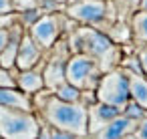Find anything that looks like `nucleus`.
Here are the masks:
<instances>
[{"label":"nucleus","instance_id":"1","mask_svg":"<svg viewBox=\"0 0 147 139\" xmlns=\"http://www.w3.org/2000/svg\"><path fill=\"white\" fill-rule=\"evenodd\" d=\"M69 51H73V55H85L89 59H93L101 73H109L117 67L119 63V49L117 45L103 32L91 28V26H81L75 28L71 38H69Z\"/></svg>","mask_w":147,"mask_h":139},{"label":"nucleus","instance_id":"2","mask_svg":"<svg viewBox=\"0 0 147 139\" xmlns=\"http://www.w3.org/2000/svg\"><path fill=\"white\" fill-rule=\"evenodd\" d=\"M45 97L38 103L45 121L49 123V127L59 129V131H67L73 133L77 137H87V105L83 103H65L59 101L53 93L42 91Z\"/></svg>","mask_w":147,"mask_h":139},{"label":"nucleus","instance_id":"3","mask_svg":"<svg viewBox=\"0 0 147 139\" xmlns=\"http://www.w3.org/2000/svg\"><path fill=\"white\" fill-rule=\"evenodd\" d=\"M111 12H113L111 0H79V2H73V4H65L67 18L81 22L85 26H91L99 32L115 24Z\"/></svg>","mask_w":147,"mask_h":139},{"label":"nucleus","instance_id":"4","mask_svg":"<svg viewBox=\"0 0 147 139\" xmlns=\"http://www.w3.org/2000/svg\"><path fill=\"white\" fill-rule=\"evenodd\" d=\"M40 123L28 111L0 107V139H38Z\"/></svg>","mask_w":147,"mask_h":139},{"label":"nucleus","instance_id":"5","mask_svg":"<svg viewBox=\"0 0 147 139\" xmlns=\"http://www.w3.org/2000/svg\"><path fill=\"white\" fill-rule=\"evenodd\" d=\"M95 101L111 105L119 111L125 109V105L131 101L129 97V83H127V75L123 69H113L109 73H105L97 87H95Z\"/></svg>","mask_w":147,"mask_h":139},{"label":"nucleus","instance_id":"6","mask_svg":"<svg viewBox=\"0 0 147 139\" xmlns=\"http://www.w3.org/2000/svg\"><path fill=\"white\" fill-rule=\"evenodd\" d=\"M65 77H67V83L77 87L79 91H95L103 73L93 59L85 55H71L67 61Z\"/></svg>","mask_w":147,"mask_h":139},{"label":"nucleus","instance_id":"7","mask_svg":"<svg viewBox=\"0 0 147 139\" xmlns=\"http://www.w3.org/2000/svg\"><path fill=\"white\" fill-rule=\"evenodd\" d=\"M65 14H42L30 28H28V36L34 40V45L40 51H49L59 43V36L63 32V22H65Z\"/></svg>","mask_w":147,"mask_h":139},{"label":"nucleus","instance_id":"8","mask_svg":"<svg viewBox=\"0 0 147 139\" xmlns=\"http://www.w3.org/2000/svg\"><path fill=\"white\" fill-rule=\"evenodd\" d=\"M69 45L63 43L61 51H57V55L47 63L45 71H42V81H45V89L49 93H55L63 83H67L65 77V69H67V61H69Z\"/></svg>","mask_w":147,"mask_h":139},{"label":"nucleus","instance_id":"9","mask_svg":"<svg viewBox=\"0 0 147 139\" xmlns=\"http://www.w3.org/2000/svg\"><path fill=\"white\" fill-rule=\"evenodd\" d=\"M119 115H121V111L115 109V107H111V105H105V103H99V101L91 103L87 107V131H89L87 137L99 133L105 125H109Z\"/></svg>","mask_w":147,"mask_h":139},{"label":"nucleus","instance_id":"10","mask_svg":"<svg viewBox=\"0 0 147 139\" xmlns=\"http://www.w3.org/2000/svg\"><path fill=\"white\" fill-rule=\"evenodd\" d=\"M42 61V51L34 45V40L24 32L20 45H18V53H16V63L14 69L16 71H30L36 69V65Z\"/></svg>","mask_w":147,"mask_h":139},{"label":"nucleus","instance_id":"11","mask_svg":"<svg viewBox=\"0 0 147 139\" xmlns=\"http://www.w3.org/2000/svg\"><path fill=\"white\" fill-rule=\"evenodd\" d=\"M137 123L127 119L125 115H119L117 119H113L109 125H105L99 133L91 135V139H123L129 133H135Z\"/></svg>","mask_w":147,"mask_h":139},{"label":"nucleus","instance_id":"12","mask_svg":"<svg viewBox=\"0 0 147 139\" xmlns=\"http://www.w3.org/2000/svg\"><path fill=\"white\" fill-rule=\"evenodd\" d=\"M16 89L22 91L24 95H36L45 89V81H42V71L38 69H30V71H18L16 73Z\"/></svg>","mask_w":147,"mask_h":139},{"label":"nucleus","instance_id":"13","mask_svg":"<svg viewBox=\"0 0 147 139\" xmlns=\"http://www.w3.org/2000/svg\"><path fill=\"white\" fill-rule=\"evenodd\" d=\"M0 107L32 113L34 103H32V99H30L28 95H24V93L18 91V89H0Z\"/></svg>","mask_w":147,"mask_h":139},{"label":"nucleus","instance_id":"14","mask_svg":"<svg viewBox=\"0 0 147 139\" xmlns=\"http://www.w3.org/2000/svg\"><path fill=\"white\" fill-rule=\"evenodd\" d=\"M125 75H127V83H129L131 101L147 111V77L143 73H131V71H125Z\"/></svg>","mask_w":147,"mask_h":139},{"label":"nucleus","instance_id":"15","mask_svg":"<svg viewBox=\"0 0 147 139\" xmlns=\"http://www.w3.org/2000/svg\"><path fill=\"white\" fill-rule=\"evenodd\" d=\"M59 101H65V103H83V91H79L77 87L69 85V83H63L55 93H53ZM85 105V103H83Z\"/></svg>","mask_w":147,"mask_h":139},{"label":"nucleus","instance_id":"16","mask_svg":"<svg viewBox=\"0 0 147 139\" xmlns=\"http://www.w3.org/2000/svg\"><path fill=\"white\" fill-rule=\"evenodd\" d=\"M129 30L137 40L147 45V14L145 12H135L131 16V28Z\"/></svg>","mask_w":147,"mask_h":139},{"label":"nucleus","instance_id":"17","mask_svg":"<svg viewBox=\"0 0 147 139\" xmlns=\"http://www.w3.org/2000/svg\"><path fill=\"white\" fill-rule=\"evenodd\" d=\"M145 109H141L137 103H133V101H129L127 105H125V109L121 111V115H125L127 119H131V121H135V123H139L143 117H145Z\"/></svg>","mask_w":147,"mask_h":139},{"label":"nucleus","instance_id":"18","mask_svg":"<svg viewBox=\"0 0 147 139\" xmlns=\"http://www.w3.org/2000/svg\"><path fill=\"white\" fill-rule=\"evenodd\" d=\"M12 75H14V69L10 71L0 69V89H16V79Z\"/></svg>","mask_w":147,"mask_h":139},{"label":"nucleus","instance_id":"19","mask_svg":"<svg viewBox=\"0 0 147 139\" xmlns=\"http://www.w3.org/2000/svg\"><path fill=\"white\" fill-rule=\"evenodd\" d=\"M135 137H137V139H147V113H145V117L137 123V127H135Z\"/></svg>","mask_w":147,"mask_h":139},{"label":"nucleus","instance_id":"20","mask_svg":"<svg viewBox=\"0 0 147 139\" xmlns=\"http://www.w3.org/2000/svg\"><path fill=\"white\" fill-rule=\"evenodd\" d=\"M137 61H139V67H141V73L147 77V45L139 51V55H137Z\"/></svg>","mask_w":147,"mask_h":139},{"label":"nucleus","instance_id":"21","mask_svg":"<svg viewBox=\"0 0 147 139\" xmlns=\"http://www.w3.org/2000/svg\"><path fill=\"white\" fill-rule=\"evenodd\" d=\"M51 139H81L73 133H67V131H59V129H53L51 127Z\"/></svg>","mask_w":147,"mask_h":139},{"label":"nucleus","instance_id":"22","mask_svg":"<svg viewBox=\"0 0 147 139\" xmlns=\"http://www.w3.org/2000/svg\"><path fill=\"white\" fill-rule=\"evenodd\" d=\"M8 40H10V30L8 28H0V53L6 49Z\"/></svg>","mask_w":147,"mask_h":139},{"label":"nucleus","instance_id":"23","mask_svg":"<svg viewBox=\"0 0 147 139\" xmlns=\"http://www.w3.org/2000/svg\"><path fill=\"white\" fill-rule=\"evenodd\" d=\"M2 14H14L12 12V0H0V16Z\"/></svg>","mask_w":147,"mask_h":139},{"label":"nucleus","instance_id":"24","mask_svg":"<svg viewBox=\"0 0 147 139\" xmlns=\"http://www.w3.org/2000/svg\"><path fill=\"white\" fill-rule=\"evenodd\" d=\"M137 12H145V14H147V0H141V2H139Z\"/></svg>","mask_w":147,"mask_h":139},{"label":"nucleus","instance_id":"25","mask_svg":"<svg viewBox=\"0 0 147 139\" xmlns=\"http://www.w3.org/2000/svg\"><path fill=\"white\" fill-rule=\"evenodd\" d=\"M42 2H53V4H67L69 0H42Z\"/></svg>","mask_w":147,"mask_h":139},{"label":"nucleus","instance_id":"26","mask_svg":"<svg viewBox=\"0 0 147 139\" xmlns=\"http://www.w3.org/2000/svg\"><path fill=\"white\" fill-rule=\"evenodd\" d=\"M123 139H137V137H135V133H129V135H125Z\"/></svg>","mask_w":147,"mask_h":139},{"label":"nucleus","instance_id":"27","mask_svg":"<svg viewBox=\"0 0 147 139\" xmlns=\"http://www.w3.org/2000/svg\"><path fill=\"white\" fill-rule=\"evenodd\" d=\"M73 2H79V0H69V2H67V4H73Z\"/></svg>","mask_w":147,"mask_h":139},{"label":"nucleus","instance_id":"28","mask_svg":"<svg viewBox=\"0 0 147 139\" xmlns=\"http://www.w3.org/2000/svg\"><path fill=\"white\" fill-rule=\"evenodd\" d=\"M113 2H125V0H113Z\"/></svg>","mask_w":147,"mask_h":139},{"label":"nucleus","instance_id":"29","mask_svg":"<svg viewBox=\"0 0 147 139\" xmlns=\"http://www.w3.org/2000/svg\"><path fill=\"white\" fill-rule=\"evenodd\" d=\"M36 2H42V0H36Z\"/></svg>","mask_w":147,"mask_h":139}]
</instances>
